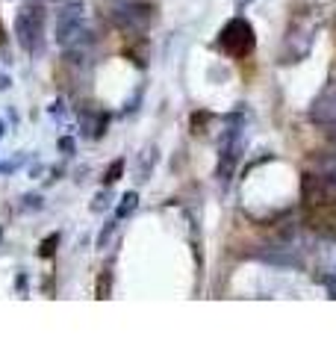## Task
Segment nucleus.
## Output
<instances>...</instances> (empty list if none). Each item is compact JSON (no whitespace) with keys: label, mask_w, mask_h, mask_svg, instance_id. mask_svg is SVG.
Masks as SVG:
<instances>
[{"label":"nucleus","mask_w":336,"mask_h":354,"mask_svg":"<svg viewBox=\"0 0 336 354\" xmlns=\"http://www.w3.org/2000/svg\"><path fill=\"white\" fill-rule=\"evenodd\" d=\"M106 207V192H100L97 198H95V204H92V209H104Z\"/></svg>","instance_id":"15"},{"label":"nucleus","mask_w":336,"mask_h":354,"mask_svg":"<svg viewBox=\"0 0 336 354\" xmlns=\"http://www.w3.org/2000/svg\"><path fill=\"white\" fill-rule=\"evenodd\" d=\"M153 162H156V148L153 145H148L142 153H139V171H136V180L139 183H144L151 177V171H153Z\"/></svg>","instance_id":"9"},{"label":"nucleus","mask_w":336,"mask_h":354,"mask_svg":"<svg viewBox=\"0 0 336 354\" xmlns=\"http://www.w3.org/2000/svg\"><path fill=\"white\" fill-rule=\"evenodd\" d=\"M56 245H59V234H50V236H44V242L39 245V257H44V260H48V257H53V254H56Z\"/></svg>","instance_id":"14"},{"label":"nucleus","mask_w":336,"mask_h":354,"mask_svg":"<svg viewBox=\"0 0 336 354\" xmlns=\"http://www.w3.org/2000/svg\"><path fill=\"white\" fill-rule=\"evenodd\" d=\"M319 165H321V174H328L330 180L336 183V145L330 151H324L319 157Z\"/></svg>","instance_id":"10"},{"label":"nucleus","mask_w":336,"mask_h":354,"mask_svg":"<svg viewBox=\"0 0 336 354\" xmlns=\"http://www.w3.org/2000/svg\"><path fill=\"white\" fill-rule=\"evenodd\" d=\"M124 169H127V162L124 160H115L106 169V174H104V186H112V183H118L121 180V174H124Z\"/></svg>","instance_id":"13"},{"label":"nucleus","mask_w":336,"mask_h":354,"mask_svg":"<svg viewBox=\"0 0 336 354\" xmlns=\"http://www.w3.org/2000/svg\"><path fill=\"white\" fill-rule=\"evenodd\" d=\"M136 207H139V195H136V192H127L124 198H121L118 209H115V218H127V216H130Z\"/></svg>","instance_id":"12"},{"label":"nucleus","mask_w":336,"mask_h":354,"mask_svg":"<svg viewBox=\"0 0 336 354\" xmlns=\"http://www.w3.org/2000/svg\"><path fill=\"white\" fill-rule=\"evenodd\" d=\"M41 36H44V9L39 3H24L15 15V39L27 53L41 50Z\"/></svg>","instance_id":"2"},{"label":"nucleus","mask_w":336,"mask_h":354,"mask_svg":"<svg viewBox=\"0 0 336 354\" xmlns=\"http://www.w3.org/2000/svg\"><path fill=\"white\" fill-rule=\"evenodd\" d=\"M151 18H153V9L144 0H124V3L112 6V24L121 32H127V36H142L151 27Z\"/></svg>","instance_id":"5"},{"label":"nucleus","mask_w":336,"mask_h":354,"mask_svg":"<svg viewBox=\"0 0 336 354\" xmlns=\"http://www.w3.org/2000/svg\"><path fill=\"white\" fill-rule=\"evenodd\" d=\"M245 3H248V0H239V6H245Z\"/></svg>","instance_id":"18"},{"label":"nucleus","mask_w":336,"mask_h":354,"mask_svg":"<svg viewBox=\"0 0 336 354\" xmlns=\"http://www.w3.org/2000/svg\"><path fill=\"white\" fill-rule=\"evenodd\" d=\"M86 6L80 0H71V3H65L59 9V15H56V41H59L62 50H80L86 44Z\"/></svg>","instance_id":"1"},{"label":"nucleus","mask_w":336,"mask_h":354,"mask_svg":"<svg viewBox=\"0 0 336 354\" xmlns=\"http://www.w3.org/2000/svg\"><path fill=\"white\" fill-rule=\"evenodd\" d=\"M0 139H3V121H0Z\"/></svg>","instance_id":"17"},{"label":"nucleus","mask_w":336,"mask_h":354,"mask_svg":"<svg viewBox=\"0 0 336 354\" xmlns=\"http://www.w3.org/2000/svg\"><path fill=\"white\" fill-rule=\"evenodd\" d=\"M242 148H245V118L236 113L230 118L227 130H224L221 148H218V177L221 180H230V174L242 157Z\"/></svg>","instance_id":"3"},{"label":"nucleus","mask_w":336,"mask_h":354,"mask_svg":"<svg viewBox=\"0 0 336 354\" xmlns=\"http://www.w3.org/2000/svg\"><path fill=\"white\" fill-rule=\"evenodd\" d=\"M59 151H68V153H71V151H74V142H71L68 136H65V139H59Z\"/></svg>","instance_id":"16"},{"label":"nucleus","mask_w":336,"mask_h":354,"mask_svg":"<svg viewBox=\"0 0 336 354\" xmlns=\"http://www.w3.org/2000/svg\"><path fill=\"white\" fill-rule=\"evenodd\" d=\"M0 236H3V230H0Z\"/></svg>","instance_id":"19"},{"label":"nucleus","mask_w":336,"mask_h":354,"mask_svg":"<svg viewBox=\"0 0 336 354\" xmlns=\"http://www.w3.org/2000/svg\"><path fill=\"white\" fill-rule=\"evenodd\" d=\"M319 278L328 283V290L336 298V239H330L328 245L319 251Z\"/></svg>","instance_id":"7"},{"label":"nucleus","mask_w":336,"mask_h":354,"mask_svg":"<svg viewBox=\"0 0 336 354\" xmlns=\"http://www.w3.org/2000/svg\"><path fill=\"white\" fill-rule=\"evenodd\" d=\"M109 292H112V274H109V269H106V272H100V274H97V283H95V298H100V301H106Z\"/></svg>","instance_id":"11"},{"label":"nucleus","mask_w":336,"mask_h":354,"mask_svg":"<svg viewBox=\"0 0 336 354\" xmlns=\"http://www.w3.org/2000/svg\"><path fill=\"white\" fill-rule=\"evenodd\" d=\"M307 221L312 230H319L321 236L336 239V198L333 201H324L316 207H307Z\"/></svg>","instance_id":"6"},{"label":"nucleus","mask_w":336,"mask_h":354,"mask_svg":"<svg viewBox=\"0 0 336 354\" xmlns=\"http://www.w3.org/2000/svg\"><path fill=\"white\" fill-rule=\"evenodd\" d=\"M109 124V115L104 113V109H86L83 113V130L88 139H100L104 136V130Z\"/></svg>","instance_id":"8"},{"label":"nucleus","mask_w":336,"mask_h":354,"mask_svg":"<svg viewBox=\"0 0 336 354\" xmlns=\"http://www.w3.org/2000/svg\"><path fill=\"white\" fill-rule=\"evenodd\" d=\"M218 48L233 59H245L256 48L254 27L245 18H230L218 32Z\"/></svg>","instance_id":"4"}]
</instances>
